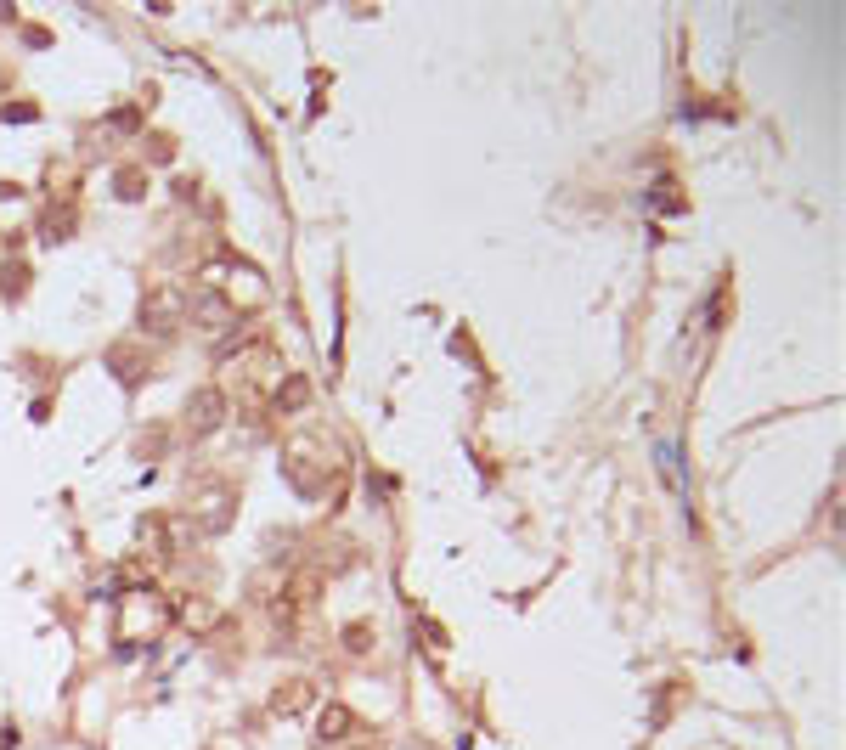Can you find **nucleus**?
Instances as JSON below:
<instances>
[{
	"label": "nucleus",
	"mask_w": 846,
	"mask_h": 750,
	"mask_svg": "<svg viewBox=\"0 0 846 750\" xmlns=\"http://www.w3.org/2000/svg\"><path fill=\"white\" fill-rule=\"evenodd\" d=\"M164 626H170V604L153 587H125V598H119V632L130 643H141V638H158Z\"/></svg>",
	"instance_id": "obj_1"
},
{
	"label": "nucleus",
	"mask_w": 846,
	"mask_h": 750,
	"mask_svg": "<svg viewBox=\"0 0 846 750\" xmlns=\"http://www.w3.org/2000/svg\"><path fill=\"white\" fill-rule=\"evenodd\" d=\"M316 604H322V576H316V570H299V576L277 593L271 615H277L282 626H305L316 615Z\"/></svg>",
	"instance_id": "obj_2"
},
{
	"label": "nucleus",
	"mask_w": 846,
	"mask_h": 750,
	"mask_svg": "<svg viewBox=\"0 0 846 750\" xmlns=\"http://www.w3.org/2000/svg\"><path fill=\"white\" fill-rule=\"evenodd\" d=\"M204 282L209 288H226V294H232V305H260V299H266V282L254 277L249 266H204Z\"/></svg>",
	"instance_id": "obj_3"
},
{
	"label": "nucleus",
	"mask_w": 846,
	"mask_h": 750,
	"mask_svg": "<svg viewBox=\"0 0 846 750\" xmlns=\"http://www.w3.org/2000/svg\"><path fill=\"white\" fill-rule=\"evenodd\" d=\"M181 316H187V299H181V288H158V294H147V305H141V328L164 339V333L181 328Z\"/></svg>",
	"instance_id": "obj_4"
},
{
	"label": "nucleus",
	"mask_w": 846,
	"mask_h": 750,
	"mask_svg": "<svg viewBox=\"0 0 846 750\" xmlns=\"http://www.w3.org/2000/svg\"><path fill=\"white\" fill-rule=\"evenodd\" d=\"M220 418H226V395H220V390H198V395H192V412H187L192 435H209Z\"/></svg>",
	"instance_id": "obj_5"
},
{
	"label": "nucleus",
	"mask_w": 846,
	"mask_h": 750,
	"mask_svg": "<svg viewBox=\"0 0 846 750\" xmlns=\"http://www.w3.org/2000/svg\"><path fill=\"white\" fill-rule=\"evenodd\" d=\"M316 734L333 739V745L350 739V734H356V711H350V705H322V711H316Z\"/></svg>",
	"instance_id": "obj_6"
},
{
	"label": "nucleus",
	"mask_w": 846,
	"mask_h": 750,
	"mask_svg": "<svg viewBox=\"0 0 846 750\" xmlns=\"http://www.w3.org/2000/svg\"><path fill=\"white\" fill-rule=\"evenodd\" d=\"M305 401H311V384H305V378H294V373H288L277 390H271V407H277V412H299Z\"/></svg>",
	"instance_id": "obj_7"
},
{
	"label": "nucleus",
	"mask_w": 846,
	"mask_h": 750,
	"mask_svg": "<svg viewBox=\"0 0 846 750\" xmlns=\"http://www.w3.org/2000/svg\"><path fill=\"white\" fill-rule=\"evenodd\" d=\"M271 705H277L282 717H294V711H305V705H311V683H305V677H294L288 688H277V694H271Z\"/></svg>",
	"instance_id": "obj_8"
},
{
	"label": "nucleus",
	"mask_w": 846,
	"mask_h": 750,
	"mask_svg": "<svg viewBox=\"0 0 846 750\" xmlns=\"http://www.w3.org/2000/svg\"><path fill=\"white\" fill-rule=\"evenodd\" d=\"M367 643H373V626H367V621L345 626V649H350V655H361V649H367Z\"/></svg>",
	"instance_id": "obj_9"
}]
</instances>
